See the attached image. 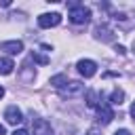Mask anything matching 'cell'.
I'll use <instances>...</instances> for the list:
<instances>
[{
	"mask_svg": "<svg viewBox=\"0 0 135 135\" xmlns=\"http://www.w3.org/2000/svg\"><path fill=\"white\" fill-rule=\"evenodd\" d=\"M61 23V15L59 13H44L38 17V25L40 27H55Z\"/></svg>",
	"mask_w": 135,
	"mask_h": 135,
	"instance_id": "cell-3",
	"label": "cell"
},
{
	"mask_svg": "<svg viewBox=\"0 0 135 135\" xmlns=\"http://www.w3.org/2000/svg\"><path fill=\"white\" fill-rule=\"evenodd\" d=\"M110 101H112L114 105H120V103L124 101V91H122V89H114L112 95H110Z\"/></svg>",
	"mask_w": 135,
	"mask_h": 135,
	"instance_id": "cell-10",
	"label": "cell"
},
{
	"mask_svg": "<svg viewBox=\"0 0 135 135\" xmlns=\"http://www.w3.org/2000/svg\"><path fill=\"white\" fill-rule=\"evenodd\" d=\"M112 118H114L112 108H110L105 101H101V103L97 105V122H99V124H110Z\"/></svg>",
	"mask_w": 135,
	"mask_h": 135,
	"instance_id": "cell-2",
	"label": "cell"
},
{
	"mask_svg": "<svg viewBox=\"0 0 135 135\" xmlns=\"http://www.w3.org/2000/svg\"><path fill=\"white\" fill-rule=\"evenodd\" d=\"M2 51H6L8 55H19L23 51V42L21 40H11V42H2Z\"/></svg>",
	"mask_w": 135,
	"mask_h": 135,
	"instance_id": "cell-8",
	"label": "cell"
},
{
	"mask_svg": "<svg viewBox=\"0 0 135 135\" xmlns=\"http://www.w3.org/2000/svg\"><path fill=\"white\" fill-rule=\"evenodd\" d=\"M32 129H34V135H53V127H51V122L44 120V118L32 120Z\"/></svg>",
	"mask_w": 135,
	"mask_h": 135,
	"instance_id": "cell-5",
	"label": "cell"
},
{
	"mask_svg": "<svg viewBox=\"0 0 135 135\" xmlns=\"http://www.w3.org/2000/svg\"><path fill=\"white\" fill-rule=\"evenodd\" d=\"M4 118H6L8 124H19V122L23 120V114H21V110H19L17 105H8L6 112H4Z\"/></svg>",
	"mask_w": 135,
	"mask_h": 135,
	"instance_id": "cell-7",
	"label": "cell"
},
{
	"mask_svg": "<svg viewBox=\"0 0 135 135\" xmlns=\"http://www.w3.org/2000/svg\"><path fill=\"white\" fill-rule=\"evenodd\" d=\"M13 135H30V133H27L25 129H15V131H13Z\"/></svg>",
	"mask_w": 135,
	"mask_h": 135,
	"instance_id": "cell-13",
	"label": "cell"
},
{
	"mask_svg": "<svg viewBox=\"0 0 135 135\" xmlns=\"http://www.w3.org/2000/svg\"><path fill=\"white\" fill-rule=\"evenodd\" d=\"M2 95H4V89H2V86H0V97H2Z\"/></svg>",
	"mask_w": 135,
	"mask_h": 135,
	"instance_id": "cell-19",
	"label": "cell"
},
{
	"mask_svg": "<svg viewBox=\"0 0 135 135\" xmlns=\"http://www.w3.org/2000/svg\"><path fill=\"white\" fill-rule=\"evenodd\" d=\"M76 68H78V72H80L84 78H91V76H95V72H97V63L91 61V59H80V61L76 63Z\"/></svg>",
	"mask_w": 135,
	"mask_h": 135,
	"instance_id": "cell-4",
	"label": "cell"
},
{
	"mask_svg": "<svg viewBox=\"0 0 135 135\" xmlns=\"http://www.w3.org/2000/svg\"><path fill=\"white\" fill-rule=\"evenodd\" d=\"M51 84H53L55 89H61V86H65V84H68V78H65L63 74H57V76H53V78H51Z\"/></svg>",
	"mask_w": 135,
	"mask_h": 135,
	"instance_id": "cell-11",
	"label": "cell"
},
{
	"mask_svg": "<svg viewBox=\"0 0 135 135\" xmlns=\"http://www.w3.org/2000/svg\"><path fill=\"white\" fill-rule=\"evenodd\" d=\"M114 135H131V133H129V131H127V129H120V131H116V133H114Z\"/></svg>",
	"mask_w": 135,
	"mask_h": 135,
	"instance_id": "cell-15",
	"label": "cell"
},
{
	"mask_svg": "<svg viewBox=\"0 0 135 135\" xmlns=\"http://www.w3.org/2000/svg\"><path fill=\"white\" fill-rule=\"evenodd\" d=\"M131 116H133V122H135V101H133V105H131Z\"/></svg>",
	"mask_w": 135,
	"mask_h": 135,
	"instance_id": "cell-16",
	"label": "cell"
},
{
	"mask_svg": "<svg viewBox=\"0 0 135 135\" xmlns=\"http://www.w3.org/2000/svg\"><path fill=\"white\" fill-rule=\"evenodd\" d=\"M116 51H118V53H120V55H124V53H127V51H124V46H122V44H116Z\"/></svg>",
	"mask_w": 135,
	"mask_h": 135,
	"instance_id": "cell-14",
	"label": "cell"
},
{
	"mask_svg": "<svg viewBox=\"0 0 135 135\" xmlns=\"http://www.w3.org/2000/svg\"><path fill=\"white\" fill-rule=\"evenodd\" d=\"M13 68H15V63H13L8 57H0V74H2V76L11 74V72H13Z\"/></svg>",
	"mask_w": 135,
	"mask_h": 135,
	"instance_id": "cell-9",
	"label": "cell"
},
{
	"mask_svg": "<svg viewBox=\"0 0 135 135\" xmlns=\"http://www.w3.org/2000/svg\"><path fill=\"white\" fill-rule=\"evenodd\" d=\"M91 19V11L86 8V6H82V4H74L72 6V11H70V21L74 23V25H82V23H86Z\"/></svg>",
	"mask_w": 135,
	"mask_h": 135,
	"instance_id": "cell-1",
	"label": "cell"
},
{
	"mask_svg": "<svg viewBox=\"0 0 135 135\" xmlns=\"http://www.w3.org/2000/svg\"><path fill=\"white\" fill-rule=\"evenodd\" d=\"M133 49H135V42H133Z\"/></svg>",
	"mask_w": 135,
	"mask_h": 135,
	"instance_id": "cell-20",
	"label": "cell"
},
{
	"mask_svg": "<svg viewBox=\"0 0 135 135\" xmlns=\"http://www.w3.org/2000/svg\"><path fill=\"white\" fill-rule=\"evenodd\" d=\"M91 108H95V105H99V95L95 93V91H89V101H86Z\"/></svg>",
	"mask_w": 135,
	"mask_h": 135,
	"instance_id": "cell-12",
	"label": "cell"
},
{
	"mask_svg": "<svg viewBox=\"0 0 135 135\" xmlns=\"http://www.w3.org/2000/svg\"><path fill=\"white\" fill-rule=\"evenodd\" d=\"M4 133H6V129H4L2 124H0V135H4Z\"/></svg>",
	"mask_w": 135,
	"mask_h": 135,
	"instance_id": "cell-18",
	"label": "cell"
},
{
	"mask_svg": "<svg viewBox=\"0 0 135 135\" xmlns=\"http://www.w3.org/2000/svg\"><path fill=\"white\" fill-rule=\"evenodd\" d=\"M82 91H84V86H82L78 80H74V82H68L65 86H61V89H59L61 97H76V95H80Z\"/></svg>",
	"mask_w": 135,
	"mask_h": 135,
	"instance_id": "cell-6",
	"label": "cell"
},
{
	"mask_svg": "<svg viewBox=\"0 0 135 135\" xmlns=\"http://www.w3.org/2000/svg\"><path fill=\"white\" fill-rule=\"evenodd\" d=\"M86 135H99V131H95V129H91V131H89Z\"/></svg>",
	"mask_w": 135,
	"mask_h": 135,
	"instance_id": "cell-17",
	"label": "cell"
}]
</instances>
